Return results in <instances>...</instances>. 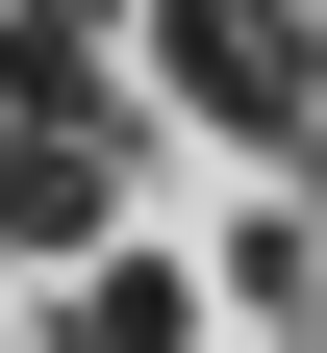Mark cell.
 <instances>
[{"label":"cell","mask_w":327,"mask_h":353,"mask_svg":"<svg viewBox=\"0 0 327 353\" xmlns=\"http://www.w3.org/2000/svg\"><path fill=\"white\" fill-rule=\"evenodd\" d=\"M202 26H252V51H277V26H302V0H202Z\"/></svg>","instance_id":"obj_3"},{"label":"cell","mask_w":327,"mask_h":353,"mask_svg":"<svg viewBox=\"0 0 327 353\" xmlns=\"http://www.w3.org/2000/svg\"><path fill=\"white\" fill-rule=\"evenodd\" d=\"M0 353H25V328H0Z\"/></svg>","instance_id":"obj_4"},{"label":"cell","mask_w":327,"mask_h":353,"mask_svg":"<svg viewBox=\"0 0 327 353\" xmlns=\"http://www.w3.org/2000/svg\"><path fill=\"white\" fill-rule=\"evenodd\" d=\"M76 252H126V176L51 152V126H0V278H76Z\"/></svg>","instance_id":"obj_1"},{"label":"cell","mask_w":327,"mask_h":353,"mask_svg":"<svg viewBox=\"0 0 327 353\" xmlns=\"http://www.w3.org/2000/svg\"><path fill=\"white\" fill-rule=\"evenodd\" d=\"M51 353H202V278H176V252H76L51 278Z\"/></svg>","instance_id":"obj_2"}]
</instances>
